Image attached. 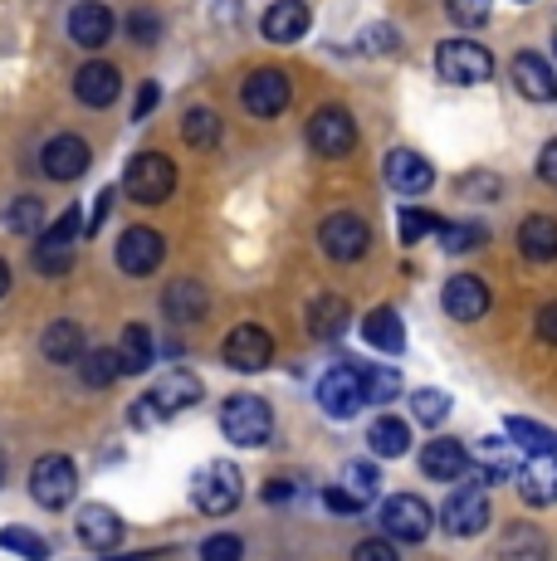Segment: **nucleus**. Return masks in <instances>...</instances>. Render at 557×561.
<instances>
[{
  "mask_svg": "<svg viewBox=\"0 0 557 561\" xmlns=\"http://www.w3.org/2000/svg\"><path fill=\"white\" fill-rule=\"evenodd\" d=\"M245 499V473L235 469L230 459H211L196 469V479H191V503H196V513L206 517H225L235 513Z\"/></svg>",
  "mask_w": 557,
  "mask_h": 561,
  "instance_id": "f257e3e1",
  "label": "nucleus"
},
{
  "mask_svg": "<svg viewBox=\"0 0 557 561\" xmlns=\"http://www.w3.org/2000/svg\"><path fill=\"white\" fill-rule=\"evenodd\" d=\"M79 234H89V220L79 215V205L69 201V210L59 215L49 230H39V244H35V268L39 274H49V278H59V274H69V264H73V244H79Z\"/></svg>",
  "mask_w": 557,
  "mask_h": 561,
  "instance_id": "f03ea898",
  "label": "nucleus"
},
{
  "mask_svg": "<svg viewBox=\"0 0 557 561\" xmlns=\"http://www.w3.org/2000/svg\"><path fill=\"white\" fill-rule=\"evenodd\" d=\"M220 430L230 445L254 449L274 435V410H270V401H260V396H230V401L220 405Z\"/></svg>",
  "mask_w": 557,
  "mask_h": 561,
  "instance_id": "7ed1b4c3",
  "label": "nucleus"
},
{
  "mask_svg": "<svg viewBox=\"0 0 557 561\" xmlns=\"http://www.w3.org/2000/svg\"><path fill=\"white\" fill-rule=\"evenodd\" d=\"M435 69H441L445 83L469 89V83L495 79V54L485 45H475V39H445V45H435Z\"/></svg>",
  "mask_w": 557,
  "mask_h": 561,
  "instance_id": "20e7f679",
  "label": "nucleus"
},
{
  "mask_svg": "<svg viewBox=\"0 0 557 561\" xmlns=\"http://www.w3.org/2000/svg\"><path fill=\"white\" fill-rule=\"evenodd\" d=\"M123 191L137 205H162L171 191H177V167L162 152H137L123 171Z\"/></svg>",
  "mask_w": 557,
  "mask_h": 561,
  "instance_id": "39448f33",
  "label": "nucleus"
},
{
  "mask_svg": "<svg viewBox=\"0 0 557 561\" xmlns=\"http://www.w3.org/2000/svg\"><path fill=\"white\" fill-rule=\"evenodd\" d=\"M73 493H79V469H73L69 455H45L30 469V499H35L39 508H49V513L69 508Z\"/></svg>",
  "mask_w": 557,
  "mask_h": 561,
  "instance_id": "423d86ee",
  "label": "nucleus"
},
{
  "mask_svg": "<svg viewBox=\"0 0 557 561\" xmlns=\"http://www.w3.org/2000/svg\"><path fill=\"white\" fill-rule=\"evenodd\" d=\"M485 489H489L485 479H469L445 499L441 523H445L450 537H479L489 527V493Z\"/></svg>",
  "mask_w": 557,
  "mask_h": 561,
  "instance_id": "0eeeda50",
  "label": "nucleus"
},
{
  "mask_svg": "<svg viewBox=\"0 0 557 561\" xmlns=\"http://www.w3.org/2000/svg\"><path fill=\"white\" fill-rule=\"evenodd\" d=\"M318 405L328 410L333 420H352L362 405H367V386H362V366L342 362V366H328L318 376Z\"/></svg>",
  "mask_w": 557,
  "mask_h": 561,
  "instance_id": "6e6552de",
  "label": "nucleus"
},
{
  "mask_svg": "<svg viewBox=\"0 0 557 561\" xmlns=\"http://www.w3.org/2000/svg\"><path fill=\"white\" fill-rule=\"evenodd\" d=\"M113 259H117V268H123L127 278H147V274H157V268H162L167 240L157 230H147V225H133V230H123Z\"/></svg>",
  "mask_w": 557,
  "mask_h": 561,
  "instance_id": "1a4fd4ad",
  "label": "nucleus"
},
{
  "mask_svg": "<svg viewBox=\"0 0 557 561\" xmlns=\"http://www.w3.org/2000/svg\"><path fill=\"white\" fill-rule=\"evenodd\" d=\"M431 508H425L416 493H391L387 503H382V533L391 537V542H425L431 537Z\"/></svg>",
  "mask_w": 557,
  "mask_h": 561,
  "instance_id": "9d476101",
  "label": "nucleus"
},
{
  "mask_svg": "<svg viewBox=\"0 0 557 561\" xmlns=\"http://www.w3.org/2000/svg\"><path fill=\"white\" fill-rule=\"evenodd\" d=\"M318 244H323L328 259H338V264H352V259L367 254L372 230H367V220H357L352 210H338V215H328V220H323V230H318Z\"/></svg>",
  "mask_w": 557,
  "mask_h": 561,
  "instance_id": "9b49d317",
  "label": "nucleus"
},
{
  "mask_svg": "<svg viewBox=\"0 0 557 561\" xmlns=\"http://www.w3.org/2000/svg\"><path fill=\"white\" fill-rule=\"evenodd\" d=\"M308 142H314L318 157H348L357 147V123L342 107H318L308 117Z\"/></svg>",
  "mask_w": 557,
  "mask_h": 561,
  "instance_id": "f8f14e48",
  "label": "nucleus"
},
{
  "mask_svg": "<svg viewBox=\"0 0 557 561\" xmlns=\"http://www.w3.org/2000/svg\"><path fill=\"white\" fill-rule=\"evenodd\" d=\"M220 357H225V366H235V371H264V366L274 362V337L264 328H254V322H240V328L225 337Z\"/></svg>",
  "mask_w": 557,
  "mask_h": 561,
  "instance_id": "ddd939ff",
  "label": "nucleus"
},
{
  "mask_svg": "<svg viewBox=\"0 0 557 561\" xmlns=\"http://www.w3.org/2000/svg\"><path fill=\"white\" fill-rule=\"evenodd\" d=\"M89 142H83L79 133H59V137H49L45 142V152H39V167H45V176L49 181H79L83 171H89Z\"/></svg>",
  "mask_w": 557,
  "mask_h": 561,
  "instance_id": "4468645a",
  "label": "nucleus"
},
{
  "mask_svg": "<svg viewBox=\"0 0 557 561\" xmlns=\"http://www.w3.org/2000/svg\"><path fill=\"white\" fill-rule=\"evenodd\" d=\"M240 103L250 107L254 117H278L288 103H294V89H288V79L278 69H254L240 89Z\"/></svg>",
  "mask_w": 557,
  "mask_h": 561,
  "instance_id": "2eb2a0df",
  "label": "nucleus"
},
{
  "mask_svg": "<svg viewBox=\"0 0 557 561\" xmlns=\"http://www.w3.org/2000/svg\"><path fill=\"white\" fill-rule=\"evenodd\" d=\"M441 304L455 322H475L489 312V284L479 274H455V278H445Z\"/></svg>",
  "mask_w": 557,
  "mask_h": 561,
  "instance_id": "dca6fc26",
  "label": "nucleus"
},
{
  "mask_svg": "<svg viewBox=\"0 0 557 561\" xmlns=\"http://www.w3.org/2000/svg\"><path fill=\"white\" fill-rule=\"evenodd\" d=\"M513 83H519V93L528 103H557V69L543 54L533 49L513 54Z\"/></svg>",
  "mask_w": 557,
  "mask_h": 561,
  "instance_id": "f3484780",
  "label": "nucleus"
},
{
  "mask_svg": "<svg viewBox=\"0 0 557 561\" xmlns=\"http://www.w3.org/2000/svg\"><path fill=\"white\" fill-rule=\"evenodd\" d=\"M513 483H519V499L528 503V508H553L557 503V455H533L513 473Z\"/></svg>",
  "mask_w": 557,
  "mask_h": 561,
  "instance_id": "a211bd4d",
  "label": "nucleus"
},
{
  "mask_svg": "<svg viewBox=\"0 0 557 561\" xmlns=\"http://www.w3.org/2000/svg\"><path fill=\"white\" fill-rule=\"evenodd\" d=\"M201 396H206L201 376H191V371H171V376H162V381H157L152 391L143 396V401L152 405V415H181V410L196 405Z\"/></svg>",
  "mask_w": 557,
  "mask_h": 561,
  "instance_id": "6ab92c4d",
  "label": "nucleus"
},
{
  "mask_svg": "<svg viewBox=\"0 0 557 561\" xmlns=\"http://www.w3.org/2000/svg\"><path fill=\"white\" fill-rule=\"evenodd\" d=\"M73 533H79V542L89 547V552H113V547L123 542V517H117L109 503H89V508L79 513V523H73Z\"/></svg>",
  "mask_w": 557,
  "mask_h": 561,
  "instance_id": "aec40b11",
  "label": "nucleus"
},
{
  "mask_svg": "<svg viewBox=\"0 0 557 561\" xmlns=\"http://www.w3.org/2000/svg\"><path fill=\"white\" fill-rule=\"evenodd\" d=\"M387 186L396 196H421V191L435 186V167L421 152H406L401 147V152L387 157Z\"/></svg>",
  "mask_w": 557,
  "mask_h": 561,
  "instance_id": "412c9836",
  "label": "nucleus"
},
{
  "mask_svg": "<svg viewBox=\"0 0 557 561\" xmlns=\"http://www.w3.org/2000/svg\"><path fill=\"white\" fill-rule=\"evenodd\" d=\"M117 89H123V73L103 59H89L79 73H73V93H79L83 107H109L117 99Z\"/></svg>",
  "mask_w": 557,
  "mask_h": 561,
  "instance_id": "4be33fe9",
  "label": "nucleus"
},
{
  "mask_svg": "<svg viewBox=\"0 0 557 561\" xmlns=\"http://www.w3.org/2000/svg\"><path fill=\"white\" fill-rule=\"evenodd\" d=\"M308 5L304 0H274L270 10H264V39H270V45H298V39L308 35Z\"/></svg>",
  "mask_w": 557,
  "mask_h": 561,
  "instance_id": "5701e85b",
  "label": "nucleus"
},
{
  "mask_svg": "<svg viewBox=\"0 0 557 561\" xmlns=\"http://www.w3.org/2000/svg\"><path fill=\"white\" fill-rule=\"evenodd\" d=\"M113 25H117L113 10H109V5H99V0H83V5H73V10H69V39H73V45H83V49L109 45Z\"/></svg>",
  "mask_w": 557,
  "mask_h": 561,
  "instance_id": "b1692460",
  "label": "nucleus"
},
{
  "mask_svg": "<svg viewBox=\"0 0 557 561\" xmlns=\"http://www.w3.org/2000/svg\"><path fill=\"white\" fill-rule=\"evenodd\" d=\"M469 449L459 445V439H431V445L421 449V473L435 483H450V479H465L469 473Z\"/></svg>",
  "mask_w": 557,
  "mask_h": 561,
  "instance_id": "393cba45",
  "label": "nucleus"
},
{
  "mask_svg": "<svg viewBox=\"0 0 557 561\" xmlns=\"http://www.w3.org/2000/svg\"><path fill=\"white\" fill-rule=\"evenodd\" d=\"M548 557H553V542H548V533H543V527H533V523L503 527L499 561H548Z\"/></svg>",
  "mask_w": 557,
  "mask_h": 561,
  "instance_id": "a878e982",
  "label": "nucleus"
},
{
  "mask_svg": "<svg viewBox=\"0 0 557 561\" xmlns=\"http://www.w3.org/2000/svg\"><path fill=\"white\" fill-rule=\"evenodd\" d=\"M206 308H211V298H206V288H201L196 278H177V284L162 294V312L177 322V328L201 322V318H206Z\"/></svg>",
  "mask_w": 557,
  "mask_h": 561,
  "instance_id": "bb28decb",
  "label": "nucleus"
},
{
  "mask_svg": "<svg viewBox=\"0 0 557 561\" xmlns=\"http://www.w3.org/2000/svg\"><path fill=\"white\" fill-rule=\"evenodd\" d=\"M348 298H338V294H318L314 304H308V332H314L318 342H333L348 332Z\"/></svg>",
  "mask_w": 557,
  "mask_h": 561,
  "instance_id": "cd10ccee",
  "label": "nucleus"
},
{
  "mask_svg": "<svg viewBox=\"0 0 557 561\" xmlns=\"http://www.w3.org/2000/svg\"><path fill=\"white\" fill-rule=\"evenodd\" d=\"M519 250H523V259H533V264L557 259V220L553 215H528V220L519 225Z\"/></svg>",
  "mask_w": 557,
  "mask_h": 561,
  "instance_id": "c85d7f7f",
  "label": "nucleus"
},
{
  "mask_svg": "<svg viewBox=\"0 0 557 561\" xmlns=\"http://www.w3.org/2000/svg\"><path fill=\"white\" fill-rule=\"evenodd\" d=\"M362 342L396 357V352L406 347V328H401V318H396V308H372L367 318H362Z\"/></svg>",
  "mask_w": 557,
  "mask_h": 561,
  "instance_id": "c756f323",
  "label": "nucleus"
},
{
  "mask_svg": "<svg viewBox=\"0 0 557 561\" xmlns=\"http://www.w3.org/2000/svg\"><path fill=\"white\" fill-rule=\"evenodd\" d=\"M39 347H45V357L59 362V366L83 362V352H89V347H83V328H79V322H69V318L49 322L45 337H39Z\"/></svg>",
  "mask_w": 557,
  "mask_h": 561,
  "instance_id": "7c9ffc66",
  "label": "nucleus"
},
{
  "mask_svg": "<svg viewBox=\"0 0 557 561\" xmlns=\"http://www.w3.org/2000/svg\"><path fill=\"white\" fill-rule=\"evenodd\" d=\"M152 357H157L152 332H147L143 322L123 328V337H117V362H123V376H147V366H152Z\"/></svg>",
  "mask_w": 557,
  "mask_h": 561,
  "instance_id": "2f4dec72",
  "label": "nucleus"
},
{
  "mask_svg": "<svg viewBox=\"0 0 557 561\" xmlns=\"http://www.w3.org/2000/svg\"><path fill=\"white\" fill-rule=\"evenodd\" d=\"M503 435L523 449V455H557V430L538 425V420H523V415H509L503 420Z\"/></svg>",
  "mask_w": 557,
  "mask_h": 561,
  "instance_id": "473e14b6",
  "label": "nucleus"
},
{
  "mask_svg": "<svg viewBox=\"0 0 557 561\" xmlns=\"http://www.w3.org/2000/svg\"><path fill=\"white\" fill-rule=\"evenodd\" d=\"M367 445L377 449L382 459H401V455H411V425H406V420H396V415H382L377 425L367 430Z\"/></svg>",
  "mask_w": 557,
  "mask_h": 561,
  "instance_id": "72a5a7b5",
  "label": "nucleus"
},
{
  "mask_svg": "<svg viewBox=\"0 0 557 561\" xmlns=\"http://www.w3.org/2000/svg\"><path fill=\"white\" fill-rule=\"evenodd\" d=\"M181 137H186L191 147H201V152H211V147L225 137V123L216 107H191L186 117H181Z\"/></svg>",
  "mask_w": 557,
  "mask_h": 561,
  "instance_id": "f704fd0d",
  "label": "nucleus"
},
{
  "mask_svg": "<svg viewBox=\"0 0 557 561\" xmlns=\"http://www.w3.org/2000/svg\"><path fill=\"white\" fill-rule=\"evenodd\" d=\"M79 376H83V386L89 391H103V386H113L117 376H123V362H117V347H93V352H83V362H79Z\"/></svg>",
  "mask_w": 557,
  "mask_h": 561,
  "instance_id": "c9c22d12",
  "label": "nucleus"
},
{
  "mask_svg": "<svg viewBox=\"0 0 557 561\" xmlns=\"http://www.w3.org/2000/svg\"><path fill=\"white\" fill-rule=\"evenodd\" d=\"M441 230H445L441 215L416 210V205H406V210L396 215V234H401V244H416V240H425V234H441Z\"/></svg>",
  "mask_w": 557,
  "mask_h": 561,
  "instance_id": "e433bc0d",
  "label": "nucleus"
},
{
  "mask_svg": "<svg viewBox=\"0 0 557 561\" xmlns=\"http://www.w3.org/2000/svg\"><path fill=\"white\" fill-rule=\"evenodd\" d=\"M362 386H367L372 405H391L401 396V371H391V366H362Z\"/></svg>",
  "mask_w": 557,
  "mask_h": 561,
  "instance_id": "4c0bfd02",
  "label": "nucleus"
},
{
  "mask_svg": "<svg viewBox=\"0 0 557 561\" xmlns=\"http://www.w3.org/2000/svg\"><path fill=\"white\" fill-rule=\"evenodd\" d=\"M342 489H348L352 499H357L362 508H367V503L382 493V473H377V463H348V469H342Z\"/></svg>",
  "mask_w": 557,
  "mask_h": 561,
  "instance_id": "58836bf2",
  "label": "nucleus"
},
{
  "mask_svg": "<svg viewBox=\"0 0 557 561\" xmlns=\"http://www.w3.org/2000/svg\"><path fill=\"white\" fill-rule=\"evenodd\" d=\"M0 547H5V552H15V557H25V561H45L49 557L45 537L25 533V527H0Z\"/></svg>",
  "mask_w": 557,
  "mask_h": 561,
  "instance_id": "ea45409f",
  "label": "nucleus"
},
{
  "mask_svg": "<svg viewBox=\"0 0 557 561\" xmlns=\"http://www.w3.org/2000/svg\"><path fill=\"white\" fill-rule=\"evenodd\" d=\"M5 225H10V230H15V234H35L39 225H45V205H39L35 196H20V201H10Z\"/></svg>",
  "mask_w": 557,
  "mask_h": 561,
  "instance_id": "a19ab883",
  "label": "nucleus"
},
{
  "mask_svg": "<svg viewBox=\"0 0 557 561\" xmlns=\"http://www.w3.org/2000/svg\"><path fill=\"white\" fill-rule=\"evenodd\" d=\"M411 415L421 420V425H441L450 415V396L445 391H431V386H421V391L411 396Z\"/></svg>",
  "mask_w": 557,
  "mask_h": 561,
  "instance_id": "79ce46f5",
  "label": "nucleus"
},
{
  "mask_svg": "<svg viewBox=\"0 0 557 561\" xmlns=\"http://www.w3.org/2000/svg\"><path fill=\"white\" fill-rule=\"evenodd\" d=\"M489 240V230L485 225H445L441 230V244L450 254H465V250H479V244Z\"/></svg>",
  "mask_w": 557,
  "mask_h": 561,
  "instance_id": "37998d69",
  "label": "nucleus"
},
{
  "mask_svg": "<svg viewBox=\"0 0 557 561\" xmlns=\"http://www.w3.org/2000/svg\"><path fill=\"white\" fill-rule=\"evenodd\" d=\"M445 10L459 30H479L489 20V0H445Z\"/></svg>",
  "mask_w": 557,
  "mask_h": 561,
  "instance_id": "c03bdc74",
  "label": "nucleus"
},
{
  "mask_svg": "<svg viewBox=\"0 0 557 561\" xmlns=\"http://www.w3.org/2000/svg\"><path fill=\"white\" fill-rule=\"evenodd\" d=\"M240 557H245V547L235 533H216L206 547H201V561H240Z\"/></svg>",
  "mask_w": 557,
  "mask_h": 561,
  "instance_id": "a18cd8bd",
  "label": "nucleus"
},
{
  "mask_svg": "<svg viewBox=\"0 0 557 561\" xmlns=\"http://www.w3.org/2000/svg\"><path fill=\"white\" fill-rule=\"evenodd\" d=\"M352 561H401L391 547V537H367V542H357V552H352Z\"/></svg>",
  "mask_w": 557,
  "mask_h": 561,
  "instance_id": "49530a36",
  "label": "nucleus"
},
{
  "mask_svg": "<svg viewBox=\"0 0 557 561\" xmlns=\"http://www.w3.org/2000/svg\"><path fill=\"white\" fill-rule=\"evenodd\" d=\"M127 25H133V39H137V45L157 39V15H152V10H133V20H127Z\"/></svg>",
  "mask_w": 557,
  "mask_h": 561,
  "instance_id": "de8ad7c7",
  "label": "nucleus"
},
{
  "mask_svg": "<svg viewBox=\"0 0 557 561\" xmlns=\"http://www.w3.org/2000/svg\"><path fill=\"white\" fill-rule=\"evenodd\" d=\"M362 49H396V30H387V25H372L367 35H362Z\"/></svg>",
  "mask_w": 557,
  "mask_h": 561,
  "instance_id": "09e8293b",
  "label": "nucleus"
},
{
  "mask_svg": "<svg viewBox=\"0 0 557 561\" xmlns=\"http://www.w3.org/2000/svg\"><path fill=\"white\" fill-rule=\"evenodd\" d=\"M538 337L557 347V304H543V308H538Z\"/></svg>",
  "mask_w": 557,
  "mask_h": 561,
  "instance_id": "8fccbe9b",
  "label": "nucleus"
},
{
  "mask_svg": "<svg viewBox=\"0 0 557 561\" xmlns=\"http://www.w3.org/2000/svg\"><path fill=\"white\" fill-rule=\"evenodd\" d=\"M538 176L548 181V186H557V137L538 152Z\"/></svg>",
  "mask_w": 557,
  "mask_h": 561,
  "instance_id": "3c124183",
  "label": "nucleus"
},
{
  "mask_svg": "<svg viewBox=\"0 0 557 561\" xmlns=\"http://www.w3.org/2000/svg\"><path fill=\"white\" fill-rule=\"evenodd\" d=\"M109 215H113V191H99V201H93V220H89V234H99Z\"/></svg>",
  "mask_w": 557,
  "mask_h": 561,
  "instance_id": "603ef678",
  "label": "nucleus"
},
{
  "mask_svg": "<svg viewBox=\"0 0 557 561\" xmlns=\"http://www.w3.org/2000/svg\"><path fill=\"white\" fill-rule=\"evenodd\" d=\"M323 503H328V508H333V513H357V508H362V503L352 499V493L342 489V483H338V489H328V499H323Z\"/></svg>",
  "mask_w": 557,
  "mask_h": 561,
  "instance_id": "864d4df0",
  "label": "nucleus"
},
{
  "mask_svg": "<svg viewBox=\"0 0 557 561\" xmlns=\"http://www.w3.org/2000/svg\"><path fill=\"white\" fill-rule=\"evenodd\" d=\"M157 103H162V89H157V83H143V89H137V117H147Z\"/></svg>",
  "mask_w": 557,
  "mask_h": 561,
  "instance_id": "5fc2aeb1",
  "label": "nucleus"
},
{
  "mask_svg": "<svg viewBox=\"0 0 557 561\" xmlns=\"http://www.w3.org/2000/svg\"><path fill=\"white\" fill-rule=\"evenodd\" d=\"M288 499H294V483H288V479H270V483H264V503H288Z\"/></svg>",
  "mask_w": 557,
  "mask_h": 561,
  "instance_id": "6e6d98bb",
  "label": "nucleus"
},
{
  "mask_svg": "<svg viewBox=\"0 0 557 561\" xmlns=\"http://www.w3.org/2000/svg\"><path fill=\"white\" fill-rule=\"evenodd\" d=\"M465 196H499L495 176H469V181H465Z\"/></svg>",
  "mask_w": 557,
  "mask_h": 561,
  "instance_id": "4d7b16f0",
  "label": "nucleus"
},
{
  "mask_svg": "<svg viewBox=\"0 0 557 561\" xmlns=\"http://www.w3.org/2000/svg\"><path fill=\"white\" fill-rule=\"evenodd\" d=\"M5 294H10V264L0 259V298H5Z\"/></svg>",
  "mask_w": 557,
  "mask_h": 561,
  "instance_id": "13d9d810",
  "label": "nucleus"
},
{
  "mask_svg": "<svg viewBox=\"0 0 557 561\" xmlns=\"http://www.w3.org/2000/svg\"><path fill=\"white\" fill-rule=\"evenodd\" d=\"M0 483H5V463H0Z\"/></svg>",
  "mask_w": 557,
  "mask_h": 561,
  "instance_id": "bf43d9fd",
  "label": "nucleus"
},
{
  "mask_svg": "<svg viewBox=\"0 0 557 561\" xmlns=\"http://www.w3.org/2000/svg\"><path fill=\"white\" fill-rule=\"evenodd\" d=\"M519 5H528V0H519Z\"/></svg>",
  "mask_w": 557,
  "mask_h": 561,
  "instance_id": "052dcab7",
  "label": "nucleus"
},
{
  "mask_svg": "<svg viewBox=\"0 0 557 561\" xmlns=\"http://www.w3.org/2000/svg\"><path fill=\"white\" fill-rule=\"evenodd\" d=\"M553 49H557V39H553Z\"/></svg>",
  "mask_w": 557,
  "mask_h": 561,
  "instance_id": "680f3d73",
  "label": "nucleus"
}]
</instances>
